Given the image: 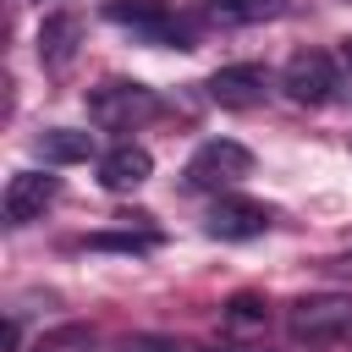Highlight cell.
<instances>
[{"label":"cell","instance_id":"obj_18","mask_svg":"<svg viewBox=\"0 0 352 352\" xmlns=\"http://www.w3.org/2000/svg\"><path fill=\"white\" fill-rule=\"evenodd\" d=\"M341 66H346V77H341V88H346V99H352V38H346V50H341Z\"/></svg>","mask_w":352,"mask_h":352},{"label":"cell","instance_id":"obj_6","mask_svg":"<svg viewBox=\"0 0 352 352\" xmlns=\"http://www.w3.org/2000/svg\"><path fill=\"white\" fill-rule=\"evenodd\" d=\"M55 198H60V182H55V176H44V170H16V176L6 182V192H0V214H6V226H28V220H38Z\"/></svg>","mask_w":352,"mask_h":352},{"label":"cell","instance_id":"obj_10","mask_svg":"<svg viewBox=\"0 0 352 352\" xmlns=\"http://www.w3.org/2000/svg\"><path fill=\"white\" fill-rule=\"evenodd\" d=\"M104 16L110 22H121V28H138V33H148V38H182V28L170 22V0H110L104 6ZM187 44V38H182Z\"/></svg>","mask_w":352,"mask_h":352},{"label":"cell","instance_id":"obj_12","mask_svg":"<svg viewBox=\"0 0 352 352\" xmlns=\"http://www.w3.org/2000/svg\"><path fill=\"white\" fill-rule=\"evenodd\" d=\"M88 346H94V330L88 324H60V330L38 336L28 352H88Z\"/></svg>","mask_w":352,"mask_h":352},{"label":"cell","instance_id":"obj_3","mask_svg":"<svg viewBox=\"0 0 352 352\" xmlns=\"http://www.w3.org/2000/svg\"><path fill=\"white\" fill-rule=\"evenodd\" d=\"M242 176H253V148L236 143V138H209V143H198V154L187 160V187H204V192L236 187Z\"/></svg>","mask_w":352,"mask_h":352},{"label":"cell","instance_id":"obj_8","mask_svg":"<svg viewBox=\"0 0 352 352\" xmlns=\"http://www.w3.org/2000/svg\"><path fill=\"white\" fill-rule=\"evenodd\" d=\"M77 50H82V16L77 11H55L38 22V60L50 72H66L77 60Z\"/></svg>","mask_w":352,"mask_h":352},{"label":"cell","instance_id":"obj_5","mask_svg":"<svg viewBox=\"0 0 352 352\" xmlns=\"http://www.w3.org/2000/svg\"><path fill=\"white\" fill-rule=\"evenodd\" d=\"M209 99H214L220 110H253V104L270 99V72H264L258 60L220 66V72L209 77Z\"/></svg>","mask_w":352,"mask_h":352},{"label":"cell","instance_id":"obj_16","mask_svg":"<svg viewBox=\"0 0 352 352\" xmlns=\"http://www.w3.org/2000/svg\"><path fill=\"white\" fill-rule=\"evenodd\" d=\"M116 352H187V346H176V341H160V336H138V341H121Z\"/></svg>","mask_w":352,"mask_h":352},{"label":"cell","instance_id":"obj_14","mask_svg":"<svg viewBox=\"0 0 352 352\" xmlns=\"http://www.w3.org/2000/svg\"><path fill=\"white\" fill-rule=\"evenodd\" d=\"M226 11H231L236 22H264V16H280L286 0H226Z\"/></svg>","mask_w":352,"mask_h":352},{"label":"cell","instance_id":"obj_13","mask_svg":"<svg viewBox=\"0 0 352 352\" xmlns=\"http://www.w3.org/2000/svg\"><path fill=\"white\" fill-rule=\"evenodd\" d=\"M160 242V231H143V236H132V231H94L88 236V248H110V253H148Z\"/></svg>","mask_w":352,"mask_h":352},{"label":"cell","instance_id":"obj_19","mask_svg":"<svg viewBox=\"0 0 352 352\" xmlns=\"http://www.w3.org/2000/svg\"><path fill=\"white\" fill-rule=\"evenodd\" d=\"M187 352H253V346H187Z\"/></svg>","mask_w":352,"mask_h":352},{"label":"cell","instance_id":"obj_1","mask_svg":"<svg viewBox=\"0 0 352 352\" xmlns=\"http://www.w3.org/2000/svg\"><path fill=\"white\" fill-rule=\"evenodd\" d=\"M292 336L308 346H352V292H319L292 302L286 314Z\"/></svg>","mask_w":352,"mask_h":352},{"label":"cell","instance_id":"obj_2","mask_svg":"<svg viewBox=\"0 0 352 352\" xmlns=\"http://www.w3.org/2000/svg\"><path fill=\"white\" fill-rule=\"evenodd\" d=\"M82 104H88V121L104 126V132H126V126H138V121H148V116L160 110L154 88H143V82H132V77H110V82L88 88Z\"/></svg>","mask_w":352,"mask_h":352},{"label":"cell","instance_id":"obj_7","mask_svg":"<svg viewBox=\"0 0 352 352\" xmlns=\"http://www.w3.org/2000/svg\"><path fill=\"white\" fill-rule=\"evenodd\" d=\"M270 220H275V214H270L264 204H253V198H220V204L209 209L204 231L220 236V242H253V236L270 231Z\"/></svg>","mask_w":352,"mask_h":352},{"label":"cell","instance_id":"obj_21","mask_svg":"<svg viewBox=\"0 0 352 352\" xmlns=\"http://www.w3.org/2000/svg\"><path fill=\"white\" fill-rule=\"evenodd\" d=\"M220 6H226V0H220Z\"/></svg>","mask_w":352,"mask_h":352},{"label":"cell","instance_id":"obj_17","mask_svg":"<svg viewBox=\"0 0 352 352\" xmlns=\"http://www.w3.org/2000/svg\"><path fill=\"white\" fill-rule=\"evenodd\" d=\"M22 346V324H16V314H6V352H16Z\"/></svg>","mask_w":352,"mask_h":352},{"label":"cell","instance_id":"obj_15","mask_svg":"<svg viewBox=\"0 0 352 352\" xmlns=\"http://www.w3.org/2000/svg\"><path fill=\"white\" fill-rule=\"evenodd\" d=\"M226 319L231 324H264V302L258 297H231L226 302Z\"/></svg>","mask_w":352,"mask_h":352},{"label":"cell","instance_id":"obj_4","mask_svg":"<svg viewBox=\"0 0 352 352\" xmlns=\"http://www.w3.org/2000/svg\"><path fill=\"white\" fill-rule=\"evenodd\" d=\"M280 88H286L292 104H324L341 88V66H336L330 50H297L280 72Z\"/></svg>","mask_w":352,"mask_h":352},{"label":"cell","instance_id":"obj_9","mask_svg":"<svg viewBox=\"0 0 352 352\" xmlns=\"http://www.w3.org/2000/svg\"><path fill=\"white\" fill-rule=\"evenodd\" d=\"M154 176V154L143 143H116L104 160H99V187L104 192H132Z\"/></svg>","mask_w":352,"mask_h":352},{"label":"cell","instance_id":"obj_11","mask_svg":"<svg viewBox=\"0 0 352 352\" xmlns=\"http://www.w3.org/2000/svg\"><path fill=\"white\" fill-rule=\"evenodd\" d=\"M33 148H38V160H50V165H77V160H88V154H94V132L50 126V132H38V138H33Z\"/></svg>","mask_w":352,"mask_h":352},{"label":"cell","instance_id":"obj_20","mask_svg":"<svg viewBox=\"0 0 352 352\" xmlns=\"http://www.w3.org/2000/svg\"><path fill=\"white\" fill-rule=\"evenodd\" d=\"M330 270H341V275H352V258H336V264H330Z\"/></svg>","mask_w":352,"mask_h":352}]
</instances>
